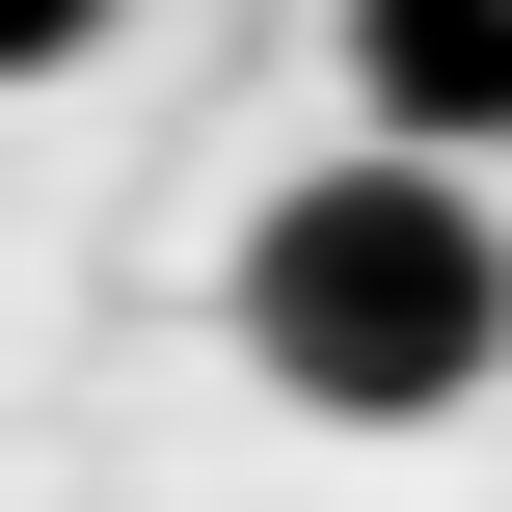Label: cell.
Here are the masks:
<instances>
[{
	"instance_id": "obj_1",
	"label": "cell",
	"mask_w": 512,
	"mask_h": 512,
	"mask_svg": "<svg viewBox=\"0 0 512 512\" xmlns=\"http://www.w3.org/2000/svg\"><path fill=\"white\" fill-rule=\"evenodd\" d=\"M216 324H243L270 405H324V432H432V405H486V351H512V216H486V162L351 135V162H297V189L243 216Z\"/></svg>"
},
{
	"instance_id": "obj_2",
	"label": "cell",
	"mask_w": 512,
	"mask_h": 512,
	"mask_svg": "<svg viewBox=\"0 0 512 512\" xmlns=\"http://www.w3.org/2000/svg\"><path fill=\"white\" fill-rule=\"evenodd\" d=\"M351 108L405 162H512V0H351Z\"/></svg>"
},
{
	"instance_id": "obj_3",
	"label": "cell",
	"mask_w": 512,
	"mask_h": 512,
	"mask_svg": "<svg viewBox=\"0 0 512 512\" xmlns=\"http://www.w3.org/2000/svg\"><path fill=\"white\" fill-rule=\"evenodd\" d=\"M135 0H0V81H54V54H108Z\"/></svg>"
}]
</instances>
